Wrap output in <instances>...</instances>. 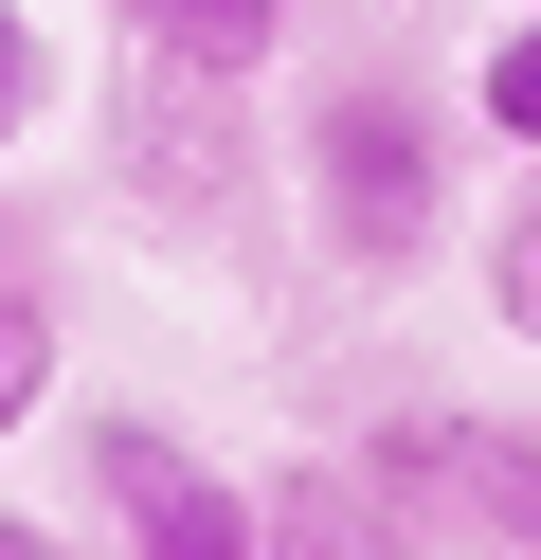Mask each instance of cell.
<instances>
[{"label": "cell", "mask_w": 541, "mask_h": 560, "mask_svg": "<svg viewBox=\"0 0 541 560\" xmlns=\"http://www.w3.org/2000/svg\"><path fill=\"white\" fill-rule=\"evenodd\" d=\"M289 218L343 290H397V271L451 254V109L397 73H325L307 127H289Z\"/></svg>", "instance_id": "cell-1"}, {"label": "cell", "mask_w": 541, "mask_h": 560, "mask_svg": "<svg viewBox=\"0 0 541 560\" xmlns=\"http://www.w3.org/2000/svg\"><path fill=\"white\" fill-rule=\"evenodd\" d=\"M108 182H127V218L216 235V218L252 199V73H180V55H127V73H108Z\"/></svg>", "instance_id": "cell-2"}, {"label": "cell", "mask_w": 541, "mask_h": 560, "mask_svg": "<svg viewBox=\"0 0 541 560\" xmlns=\"http://www.w3.org/2000/svg\"><path fill=\"white\" fill-rule=\"evenodd\" d=\"M91 506H108V560H252V488L180 452L163 416H91Z\"/></svg>", "instance_id": "cell-3"}, {"label": "cell", "mask_w": 541, "mask_h": 560, "mask_svg": "<svg viewBox=\"0 0 541 560\" xmlns=\"http://www.w3.org/2000/svg\"><path fill=\"white\" fill-rule=\"evenodd\" d=\"M361 470L397 506H451L487 560H541V416H397Z\"/></svg>", "instance_id": "cell-4"}, {"label": "cell", "mask_w": 541, "mask_h": 560, "mask_svg": "<svg viewBox=\"0 0 541 560\" xmlns=\"http://www.w3.org/2000/svg\"><path fill=\"white\" fill-rule=\"evenodd\" d=\"M252 560H433V524L397 506L379 470L307 452V470H271V488H252Z\"/></svg>", "instance_id": "cell-5"}, {"label": "cell", "mask_w": 541, "mask_h": 560, "mask_svg": "<svg viewBox=\"0 0 541 560\" xmlns=\"http://www.w3.org/2000/svg\"><path fill=\"white\" fill-rule=\"evenodd\" d=\"M127 55H180V73H271L289 55V0H108Z\"/></svg>", "instance_id": "cell-6"}, {"label": "cell", "mask_w": 541, "mask_h": 560, "mask_svg": "<svg viewBox=\"0 0 541 560\" xmlns=\"http://www.w3.org/2000/svg\"><path fill=\"white\" fill-rule=\"evenodd\" d=\"M469 127H487L505 163H541V0L487 19V55H469Z\"/></svg>", "instance_id": "cell-7"}, {"label": "cell", "mask_w": 541, "mask_h": 560, "mask_svg": "<svg viewBox=\"0 0 541 560\" xmlns=\"http://www.w3.org/2000/svg\"><path fill=\"white\" fill-rule=\"evenodd\" d=\"M36 398H55V271L0 254V452L36 434Z\"/></svg>", "instance_id": "cell-8"}, {"label": "cell", "mask_w": 541, "mask_h": 560, "mask_svg": "<svg viewBox=\"0 0 541 560\" xmlns=\"http://www.w3.org/2000/svg\"><path fill=\"white\" fill-rule=\"evenodd\" d=\"M55 109H72L55 19H36V0H0V163H19V145H55Z\"/></svg>", "instance_id": "cell-9"}, {"label": "cell", "mask_w": 541, "mask_h": 560, "mask_svg": "<svg viewBox=\"0 0 541 560\" xmlns=\"http://www.w3.org/2000/svg\"><path fill=\"white\" fill-rule=\"evenodd\" d=\"M487 326H505V343H541V182L487 218Z\"/></svg>", "instance_id": "cell-10"}, {"label": "cell", "mask_w": 541, "mask_h": 560, "mask_svg": "<svg viewBox=\"0 0 541 560\" xmlns=\"http://www.w3.org/2000/svg\"><path fill=\"white\" fill-rule=\"evenodd\" d=\"M0 560H91V542H55V524H0Z\"/></svg>", "instance_id": "cell-11"}]
</instances>
